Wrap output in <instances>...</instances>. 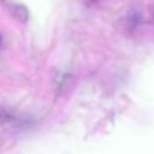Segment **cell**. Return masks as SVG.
Returning <instances> with one entry per match:
<instances>
[{
  "instance_id": "cell-1",
  "label": "cell",
  "mask_w": 154,
  "mask_h": 154,
  "mask_svg": "<svg viewBox=\"0 0 154 154\" xmlns=\"http://www.w3.org/2000/svg\"><path fill=\"white\" fill-rule=\"evenodd\" d=\"M12 13L14 17L21 23H26L29 19V11L23 5H14L12 7Z\"/></svg>"
},
{
  "instance_id": "cell-2",
  "label": "cell",
  "mask_w": 154,
  "mask_h": 154,
  "mask_svg": "<svg viewBox=\"0 0 154 154\" xmlns=\"http://www.w3.org/2000/svg\"><path fill=\"white\" fill-rule=\"evenodd\" d=\"M141 21V15L137 11H131L127 17V24L130 29H134Z\"/></svg>"
},
{
  "instance_id": "cell-3",
  "label": "cell",
  "mask_w": 154,
  "mask_h": 154,
  "mask_svg": "<svg viewBox=\"0 0 154 154\" xmlns=\"http://www.w3.org/2000/svg\"><path fill=\"white\" fill-rule=\"evenodd\" d=\"M14 119L13 113L7 108L0 106V122H8Z\"/></svg>"
},
{
  "instance_id": "cell-4",
  "label": "cell",
  "mask_w": 154,
  "mask_h": 154,
  "mask_svg": "<svg viewBox=\"0 0 154 154\" xmlns=\"http://www.w3.org/2000/svg\"><path fill=\"white\" fill-rule=\"evenodd\" d=\"M0 2H6V0H0Z\"/></svg>"
}]
</instances>
